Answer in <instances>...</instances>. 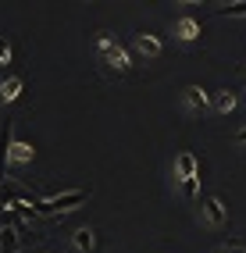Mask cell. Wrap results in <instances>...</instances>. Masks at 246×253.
Wrapping results in <instances>:
<instances>
[{
	"label": "cell",
	"mask_w": 246,
	"mask_h": 253,
	"mask_svg": "<svg viewBox=\"0 0 246 253\" xmlns=\"http://www.w3.org/2000/svg\"><path fill=\"white\" fill-rule=\"evenodd\" d=\"M214 107H218V111H225V114H228V111H236V93L221 89V93L214 96Z\"/></svg>",
	"instance_id": "11"
},
{
	"label": "cell",
	"mask_w": 246,
	"mask_h": 253,
	"mask_svg": "<svg viewBox=\"0 0 246 253\" xmlns=\"http://www.w3.org/2000/svg\"><path fill=\"white\" fill-rule=\"evenodd\" d=\"M186 104H189L193 111H207V107H210V96H207L200 86H186Z\"/></svg>",
	"instance_id": "7"
},
{
	"label": "cell",
	"mask_w": 246,
	"mask_h": 253,
	"mask_svg": "<svg viewBox=\"0 0 246 253\" xmlns=\"http://www.w3.org/2000/svg\"><path fill=\"white\" fill-rule=\"evenodd\" d=\"M243 72H246V64H243Z\"/></svg>",
	"instance_id": "16"
},
{
	"label": "cell",
	"mask_w": 246,
	"mask_h": 253,
	"mask_svg": "<svg viewBox=\"0 0 246 253\" xmlns=\"http://www.w3.org/2000/svg\"><path fill=\"white\" fill-rule=\"evenodd\" d=\"M86 200H89L86 189H72V193H61V196H46V200H40L36 211H40V214H64V211L82 207Z\"/></svg>",
	"instance_id": "1"
},
{
	"label": "cell",
	"mask_w": 246,
	"mask_h": 253,
	"mask_svg": "<svg viewBox=\"0 0 246 253\" xmlns=\"http://www.w3.org/2000/svg\"><path fill=\"white\" fill-rule=\"evenodd\" d=\"M104 57L114 64V72H118V75H128V72H132V64H128V54H125L122 46H114L111 54H104Z\"/></svg>",
	"instance_id": "8"
},
{
	"label": "cell",
	"mask_w": 246,
	"mask_h": 253,
	"mask_svg": "<svg viewBox=\"0 0 246 253\" xmlns=\"http://www.w3.org/2000/svg\"><path fill=\"white\" fill-rule=\"evenodd\" d=\"M225 253H246L243 243H225Z\"/></svg>",
	"instance_id": "14"
},
{
	"label": "cell",
	"mask_w": 246,
	"mask_h": 253,
	"mask_svg": "<svg viewBox=\"0 0 246 253\" xmlns=\"http://www.w3.org/2000/svg\"><path fill=\"white\" fill-rule=\"evenodd\" d=\"M218 14H221V18H246V0H243V4H228V7H221Z\"/></svg>",
	"instance_id": "12"
},
{
	"label": "cell",
	"mask_w": 246,
	"mask_h": 253,
	"mask_svg": "<svg viewBox=\"0 0 246 253\" xmlns=\"http://www.w3.org/2000/svg\"><path fill=\"white\" fill-rule=\"evenodd\" d=\"M32 157H36V150L29 143H11V164H32Z\"/></svg>",
	"instance_id": "9"
},
{
	"label": "cell",
	"mask_w": 246,
	"mask_h": 253,
	"mask_svg": "<svg viewBox=\"0 0 246 253\" xmlns=\"http://www.w3.org/2000/svg\"><path fill=\"white\" fill-rule=\"evenodd\" d=\"M75 246H79L82 253H89V250L96 246V239H93V228H79V232H75Z\"/></svg>",
	"instance_id": "10"
},
{
	"label": "cell",
	"mask_w": 246,
	"mask_h": 253,
	"mask_svg": "<svg viewBox=\"0 0 246 253\" xmlns=\"http://www.w3.org/2000/svg\"><path fill=\"white\" fill-rule=\"evenodd\" d=\"M22 86H25V82H22L18 75H11L7 82H0V104H14L18 93H22Z\"/></svg>",
	"instance_id": "5"
},
{
	"label": "cell",
	"mask_w": 246,
	"mask_h": 253,
	"mask_svg": "<svg viewBox=\"0 0 246 253\" xmlns=\"http://www.w3.org/2000/svg\"><path fill=\"white\" fill-rule=\"evenodd\" d=\"M136 50L143 57H161V40L154 32H136Z\"/></svg>",
	"instance_id": "3"
},
{
	"label": "cell",
	"mask_w": 246,
	"mask_h": 253,
	"mask_svg": "<svg viewBox=\"0 0 246 253\" xmlns=\"http://www.w3.org/2000/svg\"><path fill=\"white\" fill-rule=\"evenodd\" d=\"M11 54H14V46L7 36H0V64H11Z\"/></svg>",
	"instance_id": "13"
},
{
	"label": "cell",
	"mask_w": 246,
	"mask_h": 253,
	"mask_svg": "<svg viewBox=\"0 0 246 253\" xmlns=\"http://www.w3.org/2000/svg\"><path fill=\"white\" fill-rule=\"evenodd\" d=\"M175 32H178V40H182V43H193L196 36H200V22H196V18H178Z\"/></svg>",
	"instance_id": "6"
},
{
	"label": "cell",
	"mask_w": 246,
	"mask_h": 253,
	"mask_svg": "<svg viewBox=\"0 0 246 253\" xmlns=\"http://www.w3.org/2000/svg\"><path fill=\"white\" fill-rule=\"evenodd\" d=\"M196 168H200V161H196L193 154H178V157H175L178 182H196Z\"/></svg>",
	"instance_id": "2"
},
{
	"label": "cell",
	"mask_w": 246,
	"mask_h": 253,
	"mask_svg": "<svg viewBox=\"0 0 246 253\" xmlns=\"http://www.w3.org/2000/svg\"><path fill=\"white\" fill-rule=\"evenodd\" d=\"M204 214H207L210 225H225V207H221L218 196H204Z\"/></svg>",
	"instance_id": "4"
},
{
	"label": "cell",
	"mask_w": 246,
	"mask_h": 253,
	"mask_svg": "<svg viewBox=\"0 0 246 253\" xmlns=\"http://www.w3.org/2000/svg\"><path fill=\"white\" fill-rule=\"evenodd\" d=\"M236 139H239V143H246V128H243V132H239V136H236Z\"/></svg>",
	"instance_id": "15"
}]
</instances>
